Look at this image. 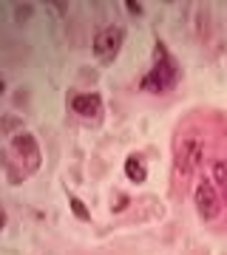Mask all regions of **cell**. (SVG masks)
Instances as JSON below:
<instances>
[{
    "label": "cell",
    "instance_id": "obj_1",
    "mask_svg": "<svg viewBox=\"0 0 227 255\" xmlns=\"http://www.w3.org/2000/svg\"><path fill=\"white\" fill-rule=\"evenodd\" d=\"M182 71H179V63L173 60L171 54H168V48L162 46V43H156V57H154V68H151V74L145 77V82H142V88L145 91H171L173 85L179 82Z\"/></svg>",
    "mask_w": 227,
    "mask_h": 255
},
{
    "label": "cell",
    "instance_id": "obj_2",
    "mask_svg": "<svg viewBox=\"0 0 227 255\" xmlns=\"http://www.w3.org/2000/svg\"><path fill=\"white\" fill-rule=\"evenodd\" d=\"M193 201H196V210L205 221H216L222 216V193L210 179H202L193 190Z\"/></svg>",
    "mask_w": 227,
    "mask_h": 255
},
{
    "label": "cell",
    "instance_id": "obj_3",
    "mask_svg": "<svg viewBox=\"0 0 227 255\" xmlns=\"http://www.w3.org/2000/svg\"><path fill=\"white\" fill-rule=\"evenodd\" d=\"M122 40H125V31L119 26H105L100 28L97 34H94V51H97V57L100 60H114L117 57V51L122 48Z\"/></svg>",
    "mask_w": 227,
    "mask_h": 255
},
{
    "label": "cell",
    "instance_id": "obj_4",
    "mask_svg": "<svg viewBox=\"0 0 227 255\" xmlns=\"http://www.w3.org/2000/svg\"><path fill=\"white\" fill-rule=\"evenodd\" d=\"M202 162V142L199 139H182L179 150H176V170L182 176H191Z\"/></svg>",
    "mask_w": 227,
    "mask_h": 255
},
{
    "label": "cell",
    "instance_id": "obj_5",
    "mask_svg": "<svg viewBox=\"0 0 227 255\" xmlns=\"http://www.w3.org/2000/svg\"><path fill=\"white\" fill-rule=\"evenodd\" d=\"M11 150L23 159V164H26L31 173L40 167V147H37V142H34L31 133H17V136L11 139Z\"/></svg>",
    "mask_w": 227,
    "mask_h": 255
},
{
    "label": "cell",
    "instance_id": "obj_6",
    "mask_svg": "<svg viewBox=\"0 0 227 255\" xmlns=\"http://www.w3.org/2000/svg\"><path fill=\"white\" fill-rule=\"evenodd\" d=\"M71 108L77 111L80 117H100L102 114V100H100V94H74Z\"/></svg>",
    "mask_w": 227,
    "mask_h": 255
},
{
    "label": "cell",
    "instance_id": "obj_7",
    "mask_svg": "<svg viewBox=\"0 0 227 255\" xmlns=\"http://www.w3.org/2000/svg\"><path fill=\"white\" fill-rule=\"evenodd\" d=\"M125 176L131 179V182L142 184V182L148 179V167H145V162H142L139 156H128V159H125Z\"/></svg>",
    "mask_w": 227,
    "mask_h": 255
},
{
    "label": "cell",
    "instance_id": "obj_8",
    "mask_svg": "<svg viewBox=\"0 0 227 255\" xmlns=\"http://www.w3.org/2000/svg\"><path fill=\"white\" fill-rule=\"evenodd\" d=\"M213 184L222 187V196L227 199V162L225 159H216L213 162Z\"/></svg>",
    "mask_w": 227,
    "mask_h": 255
},
{
    "label": "cell",
    "instance_id": "obj_9",
    "mask_svg": "<svg viewBox=\"0 0 227 255\" xmlns=\"http://www.w3.org/2000/svg\"><path fill=\"white\" fill-rule=\"evenodd\" d=\"M68 207H71V213H74V216H77L80 221H91L88 207H85V204H82V201L77 199V196H68Z\"/></svg>",
    "mask_w": 227,
    "mask_h": 255
},
{
    "label": "cell",
    "instance_id": "obj_10",
    "mask_svg": "<svg viewBox=\"0 0 227 255\" xmlns=\"http://www.w3.org/2000/svg\"><path fill=\"white\" fill-rule=\"evenodd\" d=\"M125 6H128V11H131V14H139V11H142V3H134V0H128Z\"/></svg>",
    "mask_w": 227,
    "mask_h": 255
},
{
    "label": "cell",
    "instance_id": "obj_11",
    "mask_svg": "<svg viewBox=\"0 0 227 255\" xmlns=\"http://www.w3.org/2000/svg\"><path fill=\"white\" fill-rule=\"evenodd\" d=\"M3 227H6V210H3V204H0V233H3Z\"/></svg>",
    "mask_w": 227,
    "mask_h": 255
},
{
    "label": "cell",
    "instance_id": "obj_12",
    "mask_svg": "<svg viewBox=\"0 0 227 255\" xmlns=\"http://www.w3.org/2000/svg\"><path fill=\"white\" fill-rule=\"evenodd\" d=\"M6 91V82H3V77H0V94Z\"/></svg>",
    "mask_w": 227,
    "mask_h": 255
}]
</instances>
